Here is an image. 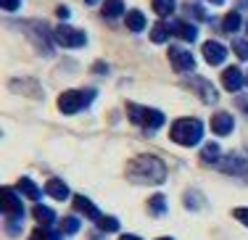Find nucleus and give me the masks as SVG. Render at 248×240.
Returning <instances> with one entry per match:
<instances>
[{
    "label": "nucleus",
    "instance_id": "24",
    "mask_svg": "<svg viewBox=\"0 0 248 240\" xmlns=\"http://www.w3.org/2000/svg\"><path fill=\"white\" fill-rule=\"evenodd\" d=\"M148 209H151V214L161 216L164 211H167V201H164V195H153L151 203H148Z\"/></svg>",
    "mask_w": 248,
    "mask_h": 240
},
{
    "label": "nucleus",
    "instance_id": "21",
    "mask_svg": "<svg viewBox=\"0 0 248 240\" xmlns=\"http://www.w3.org/2000/svg\"><path fill=\"white\" fill-rule=\"evenodd\" d=\"M222 27H224V32H230V34L238 32V29H240V14H238V11H230V14L224 16Z\"/></svg>",
    "mask_w": 248,
    "mask_h": 240
},
{
    "label": "nucleus",
    "instance_id": "13",
    "mask_svg": "<svg viewBox=\"0 0 248 240\" xmlns=\"http://www.w3.org/2000/svg\"><path fill=\"white\" fill-rule=\"evenodd\" d=\"M172 32H174V34H180V37L185 40V43H193V40L198 37V29L193 27V24H187V21H177V24L172 27Z\"/></svg>",
    "mask_w": 248,
    "mask_h": 240
},
{
    "label": "nucleus",
    "instance_id": "37",
    "mask_svg": "<svg viewBox=\"0 0 248 240\" xmlns=\"http://www.w3.org/2000/svg\"><path fill=\"white\" fill-rule=\"evenodd\" d=\"M158 240H172V238H158Z\"/></svg>",
    "mask_w": 248,
    "mask_h": 240
},
{
    "label": "nucleus",
    "instance_id": "7",
    "mask_svg": "<svg viewBox=\"0 0 248 240\" xmlns=\"http://www.w3.org/2000/svg\"><path fill=\"white\" fill-rule=\"evenodd\" d=\"M169 61H172V66L180 74L193 72V69H196V58H193V53H187V50H182V48H172V50H169Z\"/></svg>",
    "mask_w": 248,
    "mask_h": 240
},
{
    "label": "nucleus",
    "instance_id": "11",
    "mask_svg": "<svg viewBox=\"0 0 248 240\" xmlns=\"http://www.w3.org/2000/svg\"><path fill=\"white\" fill-rule=\"evenodd\" d=\"M45 193H48L50 198H56V201H66L69 185L63 182V180H48V182H45Z\"/></svg>",
    "mask_w": 248,
    "mask_h": 240
},
{
    "label": "nucleus",
    "instance_id": "1",
    "mask_svg": "<svg viewBox=\"0 0 248 240\" xmlns=\"http://www.w3.org/2000/svg\"><path fill=\"white\" fill-rule=\"evenodd\" d=\"M127 177L140 185H161L167 180V164L158 156H138L127 164Z\"/></svg>",
    "mask_w": 248,
    "mask_h": 240
},
{
    "label": "nucleus",
    "instance_id": "3",
    "mask_svg": "<svg viewBox=\"0 0 248 240\" xmlns=\"http://www.w3.org/2000/svg\"><path fill=\"white\" fill-rule=\"evenodd\" d=\"M127 114H129V121L145 127V130H158L164 124V114L158 108H145V106H138V103H127Z\"/></svg>",
    "mask_w": 248,
    "mask_h": 240
},
{
    "label": "nucleus",
    "instance_id": "9",
    "mask_svg": "<svg viewBox=\"0 0 248 240\" xmlns=\"http://www.w3.org/2000/svg\"><path fill=\"white\" fill-rule=\"evenodd\" d=\"M243 72L240 69H235V66H230V69H224V74H222V85H224V90H230V92H238L240 87H243Z\"/></svg>",
    "mask_w": 248,
    "mask_h": 240
},
{
    "label": "nucleus",
    "instance_id": "8",
    "mask_svg": "<svg viewBox=\"0 0 248 240\" xmlns=\"http://www.w3.org/2000/svg\"><path fill=\"white\" fill-rule=\"evenodd\" d=\"M203 58H206V63H211V66H219L224 58H227V50H224L222 43L209 40V43H203Z\"/></svg>",
    "mask_w": 248,
    "mask_h": 240
},
{
    "label": "nucleus",
    "instance_id": "30",
    "mask_svg": "<svg viewBox=\"0 0 248 240\" xmlns=\"http://www.w3.org/2000/svg\"><path fill=\"white\" fill-rule=\"evenodd\" d=\"M187 11H190V14H196V19H206V11L201 8V5H193V3H187Z\"/></svg>",
    "mask_w": 248,
    "mask_h": 240
},
{
    "label": "nucleus",
    "instance_id": "32",
    "mask_svg": "<svg viewBox=\"0 0 248 240\" xmlns=\"http://www.w3.org/2000/svg\"><path fill=\"white\" fill-rule=\"evenodd\" d=\"M238 106H240V108H243L246 114H248V98H238Z\"/></svg>",
    "mask_w": 248,
    "mask_h": 240
},
{
    "label": "nucleus",
    "instance_id": "2",
    "mask_svg": "<svg viewBox=\"0 0 248 240\" xmlns=\"http://www.w3.org/2000/svg\"><path fill=\"white\" fill-rule=\"evenodd\" d=\"M169 137H172L174 143L185 145V148H193V145H198L201 137H203V124H201L198 119H177L172 124V130H169Z\"/></svg>",
    "mask_w": 248,
    "mask_h": 240
},
{
    "label": "nucleus",
    "instance_id": "27",
    "mask_svg": "<svg viewBox=\"0 0 248 240\" xmlns=\"http://www.w3.org/2000/svg\"><path fill=\"white\" fill-rule=\"evenodd\" d=\"M77 230H79V219H77V216H66V219L61 222V232H66V235H74Z\"/></svg>",
    "mask_w": 248,
    "mask_h": 240
},
{
    "label": "nucleus",
    "instance_id": "23",
    "mask_svg": "<svg viewBox=\"0 0 248 240\" xmlns=\"http://www.w3.org/2000/svg\"><path fill=\"white\" fill-rule=\"evenodd\" d=\"M153 11L158 16H169L174 11V0H153Z\"/></svg>",
    "mask_w": 248,
    "mask_h": 240
},
{
    "label": "nucleus",
    "instance_id": "28",
    "mask_svg": "<svg viewBox=\"0 0 248 240\" xmlns=\"http://www.w3.org/2000/svg\"><path fill=\"white\" fill-rule=\"evenodd\" d=\"M232 50L238 53V58H243V61H248V43H246V40H235Z\"/></svg>",
    "mask_w": 248,
    "mask_h": 240
},
{
    "label": "nucleus",
    "instance_id": "10",
    "mask_svg": "<svg viewBox=\"0 0 248 240\" xmlns=\"http://www.w3.org/2000/svg\"><path fill=\"white\" fill-rule=\"evenodd\" d=\"M232 127H235V119H232L230 114H224V111H222V114H214V116H211V130H214L217 135H222V137L232 132Z\"/></svg>",
    "mask_w": 248,
    "mask_h": 240
},
{
    "label": "nucleus",
    "instance_id": "26",
    "mask_svg": "<svg viewBox=\"0 0 248 240\" xmlns=\"http://www.w3.org/2000/svg\"><path fill=\"white\" fill-rule=\"evenodd\" d=\"M29 240H58V235L50 230V227H40V230H34Z\"/></svg>",
    "mask_w": 248,
    "mask_h": 240
},
{
    "label": "nucleus",
    "instance_id": "4",
    "mask_svg": "<svg viewBox=\"0 0 248 240\" xmlns=\"http://www.w3.org/2000/svg\"><path fill=\"white\" fill-rule=\"evenodd\" d=\"M0 203H3V214L11 216V225H8L11 235H16V222L24 216V203H21L19 193H16L14 187H3V190H0Z\"/></svg>",
    "mask_w": 248,
    "mask_h": 240
},
{
    "label": "nucleus",
    "instance_id": "25",
    "mask_svg": "<svg viewBox=\"0 0 248 240\" xmlns=\"http://www.w3.org/2000/svg\"><path fill=\"white\" fill-rule=\"evenodd\" d=\"M98 227L103 232H116V230H119V219H114V216H100Z\"/></svg>",
    "mask_w": 248,
    "mask_h": 240
},
{
    "label": "nucleus",
    "instance_id": "20",
    "mask_svg": "<svg viewBox=\"0 0 248 240\" xmlns=\"http://www.w3.org/2000/svg\"><path fill=\"white\" fill-rule=\"evenodd\" d=\"M122 11H124L122 0H106V3H103V16H106V19H116Z\"/></svg>",
    "mask_w": 248,
    "mask_h": 240
},
{
    "label": "nucleus",
    "instance_id": "17",
    "mask_svg": "<svg viewBox=\"0 0 248 240\" xmlns=\"http://www.w3.org/2000/svg\"><path fill=\"white\" fill-rule=\"evenodd\" d=\"M222 169L227 174H238V172H243V169H246V161L240 159V156L232 153V156H227V161H222Z\"/></svg>",
    "mask_w": 248,
    "mask_h": 240
},
{
    "label": "nucleus",
    "instance_id": "16",
    "mask_svg": "<svg viewBox=\"0 0 248 240\" xmlns=\"http://www.w3.org/2000/svg\"><path fill=\"white\" fill-rule=\"evenodd\" d=\"M219 156H222V150H219V145H217V143L203 145V150H201V161H203V164H217V161H219Z\"/></svg>",
    "mask_w": 248,
    "mask_h": 240
},
{
    "label": "nucleus",
    "instance_id": "39",
    "mask_svg": "<svg viewBox=\"0 0 248 240\" xmlns=\"http://www.w3.org/2000/svg\"><path fill=\"white\" fill-rule=\"evenodd\" d=\"M246 27H248V24H246Z\"/></svg>",
    "mask_w": 248,
    "mask_h": 240
},
{
    "label": "nucleus",
    "instance_id": "35",
    "mask_svg": "<svg viewBox=\"0 0 248 240\" xmlns=\"http://www.w3.org/2000/svg\"><path fill=\"white\" fill-rule=\"evenodd\" d=\"M209 3H214V5H222V3H224V0H209Z\"/></svg>",
    "mask_w": 248,
    "mask_h": 240
},
{
    "label": "nucleus",
    "instance_id": "33",
    "mask_svg": "<svg viewBox=\"0 0 248 240\" xmlns=\"http://www.w3.org/2000/svg\"><path fill=\"white\" fill-rule=\"evenodd\" d=\"M58 16H61V19H69V8H63V5H61V8H58Z\"/></svg>",
    "mask_w": 248,
    "mask_h": 240
},
{
    "label": "nucleus",
    "instance_id": "14",
    "mask_svg": "<svg viewBox=\"0 0 248 240\" xmlns=\"http://www.w3.org/2000/svg\"><path fill=\"white\" fill-rule=\"evenodd\" d=\"M32 214H34V219H37L43 227H50L53 222H56V211H53V209H48V206H34Z\"/></svg>",
    "mask_w": 248,
    "mask_h": 240
},
{
    "label": "nucleus",
    "instance_id": "12",
    "mask_svg": "<svg viewBox=\"0 0 248 240\" xmlns=\"http://www.w3.org/2000/svg\"><path fill=\"white\" fill-rule=\"evenodd\" d=\"M74 209H77L79 214H85V216H90V219H95V222L100 219V211L95 209V203L87 201L85 195H74Z\"/></svg>",
    "mask_w": 248,
    "mask_h": 240
},
{
    "label": "nucleus",
    "instance_id": "36",
    "mask_svg": "<svg viewBox=\"0 0 248 240\" xmlns=\"http://www.w3.org/2000/svg\"><path fill=\"white\" fill-rule=\"evenodd\" d=\"M85 3H87V5H93V3H98V0H85Z\"/></svg>",
    "mask_w": 248,
    "mask_h": 240
},
{
    "label": "nucleus",
    "instance_id": "5",
    "mask_svg": "<svg viewBox=\"0 0 248 240\" xmlns=\"http://www.w3.org/2000/svg\"><path fill=\"white\" fill-rule=\"evenodd\" d=\"M93 98H95V92L93 90H66L61 98H58V108L63 111V114H77V111H82L87 106V103H93Z\"/></svg>",
    "mask_w": 248,
    "mask_h": 240
},
{
    "label": "nucleus",
    "instance_id": "22",
    "mask_svg": "<svg viewBox=\"0 0 248 240\" xmlns=\"http://www.w3.org/2000/svg\"><path fill=\"white\" fill-rule=\"evenodd\" d=\"M196 85H198V90H201V98H203L206 103H217V90H214V87H209L203 79H198Z\"/></svg>",
    "mask_w": 248,
    "mask_h": 240
},
{
    "label": "nucleus",
    "instance_id": "19",
    "mask_svg": "<svg viewBox=\"0 0 248 240\" xmlns=\"http://www.w3.org/2000/svg\"><path fill=\"white\" fill-rule=\"evenodd\" d=\"M19 190L24 193V195L29 198V201H37V198H40V187L34 185L29 177H21V180H19Z\"/></svg>",
    "mask_w": 248,
    "mask_h": 240
},
{
    "label": "nucleus",
    "instance_id": "31",
    "mask_svg": "<svg viewBox=\"0 0 248 240\" xmlns=\"http://www.w3.org/2000/svg\"><path fill=\"white\" fill-rule=\"evenodd\" d=\"M21 0H3V11H16Z\"/></svg>",
    "mask_w": 248,
    "mask_h": 240
},
{
    "label": "nucleus",
    "instance_id": "34",
    "mask_svg": "<svg viewBox=\"0 0 248 240\" xmlns=\"http://www.w3.org/2000/svg\"><path fill=\"white\" fill-rule=\"evenodd\" d=\"M119 240H140V238H138V235H122Z\"/></svg>",
    "mask_w": 248,
    "mask_h": 240
},
{
    "label": "nucleus",
    "instance_id": "29",
    "mask_svg": "<svg viewBox=\"0 0 248 240\" xmlns=\"http://www.w3.org/2000/svg\"><path fill=\"white\" fill-rule=\"evenodd\" d=\"M232 216H235L238 222H243V225L248 227V209H243V206H240V209H232Z\"/></svg>",
    "mask_w": 248,
    "mask_h": 240
},
{
    "label": "nucleus",
    "instance_id": "15",
    "mask_svg": "<svg viewBox=\"0 0 248 240\" xmlns=\"http://www.w3.org/2000/svg\"><path fill=\"white\" fill-rule=\"evenodd\" d=\"M127 29L129 32H143L145 29V16L140 11H129L127 14Z\"/></svg>",
    "mask_w": 248,
    "mask_h": 240
},
{
    "label": "nucleus",
    "instance_id": "6",
    "mask_svg": "<svg viewBox=\"0 0 248 240\" xmlns=\"http://www.w3.org/2000/svg\"><path fill=\"white\" fill-rule=\"evenodd\" d=\"M53 40H56L58 45H63V48H82V45L87 43V34L79 32V29H74V27L61 24V27L53 29Z\"/></svg>",
    "mask_w": 248,
    "mask_h": 240
},
{
    "label": "nucleus",
    "instance_id": "18",
    "mask_svg": "<svg viewBox=\"0 0 248 240\" xmlns=\"http://www.w3.org/2000/svg\"><path fill=\"white\" fill-rule=\"evenodd\" d=\"M169 34H172V27H167L164 21L153 24V29H151V40H153V43H167Z\"/></svg>",
    "mask_w": 248,
    "mask_h": 240
},
{
    "label": "nucleus",
    "instance_id": "38",
    "mask_svg": "<svg viewBox=\"0 0 248 240\" xmlns=\"http://www.w3.org/2000/svg\"><path fill=\"white\" fill-rule=\"evenodd\" d=\"M246 82H248V77H246Z\"/></svg>",
    "mask_w": 248,
    "mask_h": 240
}]
</instances>
